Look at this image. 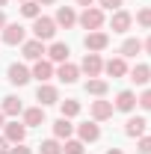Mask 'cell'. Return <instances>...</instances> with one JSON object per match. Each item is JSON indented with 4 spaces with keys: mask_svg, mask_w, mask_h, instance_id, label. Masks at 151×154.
I'll return each instance as SVG.
<instances>
[{
    "mask_svg": "<svg viewBox=\"0 0 151 154\" xmlns=\"http://www.w3.org/2000/svg\"><path fill=\"white\" fill-rule=\"evenodd\" d=\"M33 36H36L39 42L54 38V36H57V21H54V18H45V15L33 18Z\"/></svg>",
    "mask_w": 151,
    "mask_h": 154,
    "instance_id": "6da1fadb",
    "label": "cell"
},
{
    "mask_svg": "<svg viewBox=\"0 0 151 154\" xmlns=\"http://www.w3.org/2000/svg\"><path fill=\"white\" fill-rule=\"evenodd\" d=\"M77 21H80V27H86V30L92 33V30H98V27L104 24V12H101L98 6H86V9H83V15H80Z\"/></svg>",
    "mask_w": 151,
    "mask_h": 154,
    "instance_id": "7a4b0ae2",
    "label": "cell"
},
{
    "mask_svg": "<svg viewBox=\"0 0 151 154\" xmlns=\"http://www.w3.org/2000/svg\"><path fill=\"white\" fill-rule=\"evenodd\" d=\"M83 45H86V51H89V54H98V51H104V48L110 45V36H107V33H101V30H92L89 36L83 38Z\"/></svg>",
    "mask_w": 151,
    "mask_h": 154,
    "instance_id": "3957f363",
    "label": "cell"
},
{
    "mask_svg": "<svg viewBox=\"0 0 151 154\" xmlns=\"http://www.w3.org/2000/svg\"><path fill=\"white\" fill-rule=\"evenodd\" d=\"M24 36H27V33H24L21 24H6V27H3V42H6V45H24Z\"/></svg>",
    "mask_w": 151,
    "mask_h": 154,
    "instance_id": "277c9868",
    "label": "cell"
},
{
    "mask_svg": "<svg viewBox=\"0 0 151 154\" xmlns=\"http://www.w3.org/2000/svg\"><path fill=\"white\" fill-rule=\"evenodd\" d=\"M36 98L42 101V107H48V104H59V92H57V86H51V83H42L39 92H36Z\"/></svg>",
    "mask_w": 151,
    "mask_h": 154,
    "instance_id": "5b68a950",
    "label": "cell"
},
{
    "mask_svg": "<svg viewBox=\"0 0 151 154\" xmlns=\"http://www.w3.org/2000/svg\"><path fill=\"white\" fill-rule=\"evenodd\" d=\"M131 12H125V9H116L113 12V21H110V24H113V33H128V30H131Z\"/></svg>",
    "mask_w": 151,
    "mask_h": 154,
    "instance_id": "8992f818",
    "label": "cell"
},
{
    "mask_svg": "<svg viewBox=\"0 0 151 154\" xmlns=\"http://www.w3.org/2000/svg\"><path fill=\"white\" fill-rule=\"evenodd\" d=\"M80 68H83V71H86L89 77H98L101 71H104V62H101V57H98V54H86Z\"/></svg>",
    "mask_w": 151,
    "mask_h": 154,
    "instance_id": "52a82bcc",
    "label": "cell"
},
{
    "mask_svg": "<svg viewBox=\"0 0 151 154\" xmlns=\"http://www.w3.org/2000/svg\"><path fill=\"white\" fill-rule=\"evenodd\" d=\"M45 54H48V51H45V42H39V38L24 42V57H27V59H33V62H36V59H42Z\"/></svg>",
    "mask_w": 151,
    "mask_h": 154,
    "instance_id": "ba28073f",
    "label": "cell"
},
{
    "mask_svg": "<svg viewBox=\"0 0 151 154\" xmlns=\"http://www.w3.org/2000/svg\"><path fill=\"white\" fill-rule=\"evenodd\" d=\"M116 110H122V113H131L133 107H136V95H133L131 89H125V92H119L116 95V104H113Z\"/></svg>",
    "mask_w": 151,
    "mask_h": 154,
    "instance_id": "9c48e42d",
    "label": "cell"
},
{
    "mask_svg": "<svg viewBox=\"0 0 151 154\" xmlns=\"http://www.w3.org/2000/svg\"><path fill=\"white\" fill-rule=\"evenodd\" d=\"M30 77H36L39 83H48L51 77H54V65L48 62V59H36V68H33V74Z\"/></svg>",
    "mask_w": 151,
    "mask_h": 154,
    "instance_id": "30bf717a",
    "label": "cell"
},
{
    "mask_svg": "<svg viewBox=\"0 0 151 154\" xmlns=\"http://www.w3.org/2000/svg\"><path fill=\"white\" fill-rule=\"evenodd\" d=\"M54 21H57L59 27H65V30H68V27H74V24H77V12L71 9V6H59Z\"/></svg>",
    "mask_w": 151,
    "mask_h": 154,
    "instance_id": "8fae6325",
    "label": "cell"
},
{
    "mask_svg": "<svg viewBox=\"0 0 151 154\" xmlns=\"http://www.w3.org/2000/svg\"><path fill=\"white\" fill-rule=\"evenodd\" d=\"M24 125H27V128L45 125V107H30V110H24Z\"/></svg>",
    "mask_w": 151,
    "mask_h": 154,
    "instance_id": "7c38bea8",
    "label": "cell"
},
{
    "mask_svg": "<svg viewBox=\"0 0 151 154\" xmlns=\"http://www.w3.org/2000/svg\"><path fill=\"white\" fill-rule=\"evenodd\" d=\"M24 136H27V125H21V122H9L6 125V139L9 142H24Z\"/></svg>",
    "mask_w": 151,
    "mask_h": 154,
    "instance_id": "4fadbf2b",
    "label": "cell"
},
{
    "mask_svg": "<svg viewBox=\"0 0 151 154\" xmlns=\"http://www.w3.org/2000/svg\"><path fill=\"white\" fill-rule=\"evenodd\" d=\"M113 104H110V101H95L92 104V119L95 122H104V119H110V116H113Z\"/></svg>",
    "mask_w": 151,
    "mask_h": 154,
    "instance_id": "5bb4252c",
    "label": "cell"
},
{
    "mask_svg": "<svg viewBox=\"0 0 151 154\" xmlns=\"http://www.w3.org/2000/svg\"><path fill=\"white\" fill-rule=\"evenodd\" d=\"M71 134H74V125H71L65 116H59L57 122H54V136H57V139H68Z\"/></svg>",
    "mask_w": 151,
    "mask_h": 154,
    "instance_id": "9a60e30c",
    "label": "cell"
},
{
    "mask_svg": "<svg viewBox=\"0 0 151 154\" xmlns=\"http://www.w3.org/2000/svg\"><path fill=\"white\" fill-rule=\"evenodd\" d=\"M77 134H80V142H95V139L101 136V128H98L95 122H86V125L77 128Z\"/></svg>",
    "mask_w": 151,
    "mask_h": 154,
    "instance_id": "2e32d148",
    "label": "cell"
},
{
    "mask_svg": "<svg viewBox=\"0 0 151 154\" xmlns=\"http://www.w3.org/2000/svg\"><path fill=\"white\" fill-rule=\"evenodd\" d=\"M57 77L62 80V83H74L77 77H80V68H77V65H71V62H59Z\"/></svg>",
    "mask_w": 151,
    "mask_h": 154,
    "instance_id": "e0dca14e",
    "label": "cell"
},
{
    "mask_svg": "<svg viewBox=\"0 0 151 154\" xmlns=\"http://www.w3.org/2000/svg\"><path fill=\"white\" fill-rule=\"evenodd\" d=\"M145 125H148V122H145L142 116H133V119H128V125H125V134L128 136H142L145 134Z\"/></svg>",
    "mask_w": 151,
    "mask_h": 154,
    "instance_id": "ac0fdd59",
    "label": "cell"
},
{
    "mask_svg": "<svg viewBox=\"0 0 151 154\" xmlns=\"http://www.w3.org/2000/svg\"><path fill=\"white\" fill-rule=\"evenodd\" d=\"M104 71L110 77H125L128 74V65H125V57H116V59H110L107 65H104Z\"/></svg>",
    "mask_w": 151,
    "mask_h": 154,
    "instance_id": "d6986e66",
    "label": "cell"
},
{
    "mask_svg": "<svg viewBox=\"0 0 151 154\" xmlns=\"http://www.w3.org/2000/svg\"><path fill=\"white\" fill-rule=\"evenodd\" d=\"M27 80H30V71H27L24 65H18V62H15V65H9V83H15V86H24Z\"/></svg>",
    "mask_w": 151,
    "mask_h": 154,
    "instance_id": "ffe728a7",
    "label": "cell"
},
{
    "mask_svg": "<svg viewBox=\"0 0 151 154\" xmlns=\"http://www.w3.org/2000/svg\"><path fill=\"white\" fill-rule=\"evenodd\" d=\"M68 45H62V42H54L51 45V51H48V57L54 59V62H68Z\"/></svg>",
    "mask_w": 151,
    "mask_h": 154,
    "instance_id": "44dd1931",
    "label": "cell"
},
{
    "mask_svg": "<svg viewBox=\"0 0 151 154\" xmlns=\"http://www.w3.org/2000/svg\"><path fill=\"white\" fill-rule=\"evenodd\" d=\"M24 107H21V98H15V95H6L3 98V107H0V113L3 116H18Z\"/></svg>",
    "mask_w": 151,
    "mask_h": 154,
    "instance_id": "7402d4cb",
    "label": "cell"
},
{
    "mask_svg": "<svg viewBox=\"0 0 151 154\" xmlns=\"http://www.w3.org/2000/svg\"><path fill=\"white\" fill-rule=\"evenodd\" d=\"M131 80H133V83H139V86H142V83H148V80H151V68L145 65V62L133 65V71H131Z\"/></svg>",
    "mask_w": 151,
    "mask_h": 154,
    "instance_id": "603a6c76",
    "label": "cell"
},
{
    "mask_svg": "<svg viewBox=\"0 0 151 154\" xmlns=\"http://www.w3.org/2000/svg\"><path fill=\"white\" fill-rule=\"evenodd\" d=\"M86 92H89V95H107V80H98V77H89V80H86Z\"/></svg>",
    "mask_w": 151,
    "mask_h": 154,
    "instance_id": "cb8c5ba5",
    "label": "cell"
},
{
    "mask_svg": "<svg viewBox=\"0 0 151 154\" xmlns=\"http://www.w3.org/2000/svg\"><path fill=\"white\" fill-rule=\"evenodd\" d=\"M142 51V42L139 38H125V45H122V57H136Z\"/></svg>",
    "mask_w": 151,
    "mask_h": 154,
    "instance_id": "d4e9b609",
    "label": "cell"
},
{
    "mask_svg": "<svg viewBox=\"0 0 151 154\" xmlns=\"http://www.w3.org/2000/svg\"><path fill=\"white\" fill-rule=\"evenodd\" d=\"M59 110H62V116H65V119H71V116L80 113V101L68 98V101H62V104H59Z\"/></svg>",
    "mask_w": 151,
    "mask_h": 154,
    "instance_id": "484cf974",
    "label": "cell"
},
{
    "mask_svg": "<svg viewBox=\"0 0 151 154\" xmlns=\"http://www.w3.org/2000/svg\"><path fill=\"white\" fill-rule=\"evenodd\" d=\"M21 12H24L27 18H39V15H42V6H39L36 0H24V6H21Z\"/></svg>",
    "mask_w": 151,
    "mask_h": 154,
    "instance_id": "4316f807",
    "label": "cell"
},
{
    "mask_svg": "<svg viewBox=\"0 0 151 154\" xmlns=\"http://www.w3.org/2000/svg\"><path fill=\"white\" fill-rule=\"evenodd\" d=\"M39 151L42 154H62V145H59L57 139H45V142L39 145Z\"/></svg>",
    "mask_w": 151,
    "mask_h": 154,
    "instance_id": "83f0119b",
    "label": "cell"
},
{
    "mask_svg": "<svg viewBox=\"0 0 151 154\" xmlns=\"http://www.w3.org/2000/svg\"><path fill=\"white\" fill-rule=\"evenodd\" d=\"M136 24H139V27H145V30H151V6L139 9V15H136Z\"/></svg>",
    "mask_w": 151,
    "mask_h": 154,
    "instance_id": "f1b7e54d",
    "label": "cell"
},
{
    "mask_svg": "<svg viewBox=\"0 0 151 154\" xmlns=\"http://www.w3.org/2000/svg\"><path fill=\"white\" fill-rule=\"evenodd\" d=\"M65 154H83V142L80 139H65Z\"/></svg>",
    "mask_w": 151,
    "mask_h": 154,
    "instance_id": "f546056e",
    "label": "cell"
},
{
    "mask_svg": "<svg viewBox=\"0 0 151 154\" xmlns=\"http://www.w3.org/2000/svg\"><path fill=\"white\" fill-rule=\"evenodd\" d=\"M136 101H139V107H142V110H151V89H145Z\"/></svg>",
    "mask_w": 151,
    "mask_h": 154,
    "instance_id": "4dcf8cb0",
    "label": "cell"
},
{
    "mask_svg": "<svg viewBox=\"0 0 151 154\" xmlns=\"http://www.w3.org/2000/svg\"><path fill=\"white\" fill-rule=\"evenodd\" d=\"M139 151H142V154H151V136H142V139H139Z\"/></svg>",
    "mask_w": 151,
    "mask_h": 154,
    "instance_id": "1f68e13d",
    "label": "cell"
},
{
    "mask_svg": "<svg viewBox=\"0 0 151 154\" xmlns=\"http://www.w3.org/2000/svg\"><path fill=\"white\" fill-rule=\"evenodd\" d=\"M9 154H33V148H27L24 142H18L15 148H9Z\"/></svg>",
    "mask_w": 151,
    "mask_h": 154,
    "instance_id": "d6a6232c",
    "label": "cell"
},
{
    "mask_svg": "<svg viewBox=\"0 0 151 154\" xmlns=\"http://www.w3.org/2000/svg\"><path fill=\"white\" fill-rule=\"evenodd\" d=\"M104 9H122V0H101Z\"/></svg>",
    "mask_w": 151,
    "mask_h": 154,
    "instance_id": "836d02e7",
    "label": "cell"
},
{
    "mask_svg": "<svg viewBox=\"0 0 151 154\" xmlns=\"http://www.w3.org/2000/svg\"><path fill=\"white\" fill-rule=\"evenodd\" d=\"M0 154H9V139L6 136H0Z\"/></svg>",
    "mask_w": 151,
    "mask_h": 154,
    "instance_id": "e575fe53",
    "label": "cell"
},
{
    "mask_svg": "<svg viewBox=\"0 0 151 154\" xmlns=\"http://www.w3.org/2000/svg\"><path fill=\"white\" fill-rule=\"evenodd\" d=\"M142 48H145V51H148V54H151V36L145 38V42H142Z\"/></svg>",
    "mask_w": 151,
    "mask_h": 154,
    "instance_id": "d590c367",
    "label": "cell"
},
{
    "mask_svg": "<svg viewBox=\"0 0 151 154\" xmlns=\"http://www.w3.org/2000/svg\"><path fill=\"white\" fill-rule=\"evenodd\" d=\"M6 27V15H3V9H0V30Z\"/></svg>",
    "mask_w": 151,
    "mask_h": 154,
    "instance_id": "8d00e7d4",
    "label": "cell"
},
{
    "mask_svg": "<svg viewBox=\"0 0 151 154\" xmlns=\"http://www.w3.org/2000/svg\"><path fill=\"white\" fill-rule=\"evenodd\" d=\"M77 3H80V6H92L95 0H77Z\"/></svg>",
    "mask_w": 151,
    "mask_h": 154,
    "instance_id": "74e56055",
    "label": "cell"
},
{
    "mask_svg": "<svg viewBox=\"0 0 151 154\" xmlns=\"http://www.w3.org/2000/svg\"><path fill=\"white\" fill-rule=\"evenodd\" d=\"M107 154H122V151H119V148H107Z\"/></svg>",
    "mask_w": 151,
    "mask_h": 154,
    "instance_id": "f35d334b",
    "label": "cell"
},
{
    "mask_svg": "<svg viewBox=\"0 0 151 154\" xmlns=\"http://www.w3.org/2000/svg\"><path fill=\"white\" fill-rule=\"evenodd\" d=\"M36 3H39V6H42V3H54V0H36Z\"/></svg>",
    "mask_w": 151,
    "mask_h": 154,
    "instance_id": "ab89813d",
    "label": "cell"
},
{
    "mask_svg": "<svg viewBox=\"0 0 151 154\" xmlns=\"http://www.w3.org/2000/svg\"><path fill=\"white\" fill-rule=\"evenodd\" d=\"M0 128H3V113H0Z\"/></svg>",
    "mask_w": 151,
    "mask_h": 154,
    "instance_id": "60d3db41",
    "label": "cell"
},
{
    "mask_svg": "<svg viewBox=\"0 0 151 154\" xmlns=\"http://www.w3.org/2000/svg\"><path fill=\"white\" fill-rule=\"evenodd\" d=\"M0 6H6V0H0Z\"/></svg>",
    "mask_w": 151,
    "mask_h": 154,
    "instance_id": "b9f144b4",
    "label": "cell"
}]
</instances>
